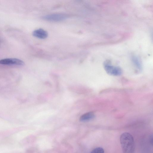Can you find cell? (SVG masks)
<instances>
[{"mask_svg": "<svg viewBox=\"0 0 153 153\" xmlns=\"http://www.w3.org/2000/svg\"><path fill=\"white\" fill-rule=\"evenodd\" d=\"M120 141L123 153H134V141L133 136L130 134L128 132L122 134Z\"/></svg>", "mask_w": 153, "mask_h": 153, "instance_id": "1", "label": "cell"}, {"mask_svg": "<svg viewBox=\"0 0 153 153\" xmlns=\"http://www.w3.org/2000/svg\"><path fill=\"white\" fill-rule=\"evenodd\" d=\"M103 65L105 71L109 75L119 76L122 73V69L120 67L112 65L109 60L105 61Z\"/></svg>", "mask_w": 153, "mask_h": 153, "instance_id": "2", "label": "cell"}, {"mask_svg": "<svg viewBox=\"0 0 153 153\" xmlns=\"http://www.w3.org/2000/svg\"><path fill=\"white\" fill-rule=\"evenodd\" d=\"M68 16L66 14L58 13L46 15L42 16L43 19L50 22H60L67 19Z\"/></svg>", "mask_w": 153, "mask_h": 153, "instance_id": "3", "label": "cell"}, {"mask_svg": "<svg viewBox=\"0 0 153 153\" xmlns=\"http://www.w3.org/2000/svg\"><path fill=\"white\" fill-rule=\"evenodd\" d=\"M0 64L4 65H22L24 62L22 60L16 58H6L0 60Z\"/></svg>", "mask_w": 153, "mask_h": 153, "instance_id": "4", "label": "cell"}, {"mask_svg": "<svg viewBox=\"0 0 153 153\" xmlns=\"http://www.w3.org/2000/svg\"><path fill=\"white\" fill-rule=\"evenodd\" d=\"M33 35L36 38L43 39L47 38L48 34L46 31L42 29L39 28L34 30L33 32Z\"/></svg>", "mask_w": 153, "mask_h": 153, "instance_id": "5", "label": "cell"}, {"mask_svg": "<svg viewBox=\"0 0 153 153\" xmlns=\"http://www.w3.org/2000/svg\"><path fill=\"white\" fill-rule=\"evenodd\" d=\"M131 59L134 67L139 71L142 69V65L139 57L137 55H132L131 56Z\"/></svg>", "mask_w": 153, "mask_h": 153, "instance_id": "6", "label": "cell"}, {"mask_svg": "<svg viewBox=\"0 0 153 153\" xmlns=\"http://www.w3.org/2000/svg\"><path fill=\"white\" fill-rule=\"evenodd\" d=\"M95 117L94 113L92 112L85 113L80 117L79 120L81 122H86L90 120Z\"/></svg>", "mask_w": 153, "mask_h": 153, "instance_id": "7", "label": "cell"}, {"mask_svg": "<svg viewBox=\"0 0 153 153\" xmlns=\"http://www.w3.org/2000/svg\"><path fill=\"white\" fill-rule=\"evenodd\" d=\"M91 153H104V151L102 148L98 147L93 149Z\"/></svg>", "mask_w": 153, "mask_h": 153, "instance_id": "8", "label": "cell"}, {"mask_svg": "<svg viewBox=\"0 0 153 153\" xmlns=\"http://www.w3.org/2000/svg\"><path fill=\"white\" fill-rule=\"evenodd\" d=\"M149 142L151 144L152 146L153 145V136L151 135L149 137Z\"/></svg>", "mask_w": 153, "mask_h": 153, "instance_id": "9", "label": "cell"}]
</instances>
